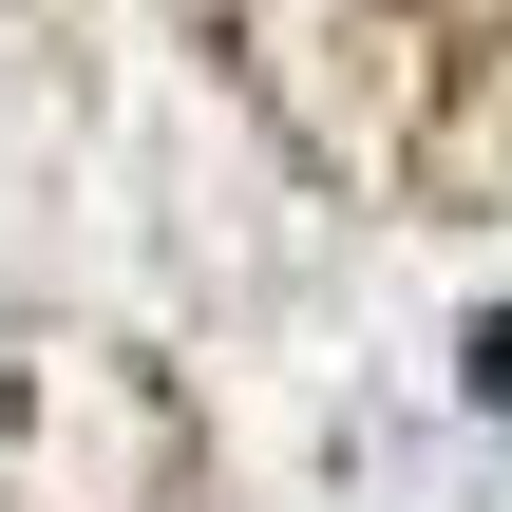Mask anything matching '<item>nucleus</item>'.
<instances>
[{
    "mask_svg": "<svg viewBox=\"0 0 512 512\" xmlns=\"http://www.w3.org/2000/svg\"><path fill=\"white\" fill-rule=\"evenodd\" d=\"M475 380H494V399H512V323H494V342H475Z\"/></svg>",
    "mask_w": 512,
    "mask_h": 512,
    "instance_id": "nucleus-1",
    "label": "nucleus"
}]
</instances>
